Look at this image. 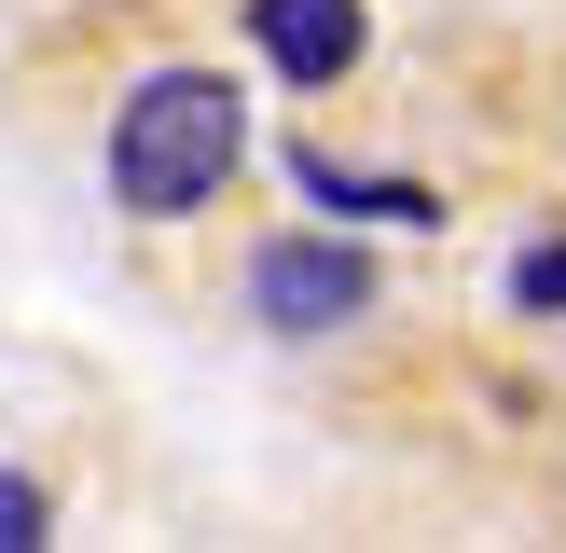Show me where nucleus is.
<instances>
[{
	"mask_svg": "<svg viewBox=\"0 0 566 553\" xmlns=\"http://www.w3.org/2000/svg\"><path fill=\"white\" fill-rule=\"evenodd\" d=\"M235 166H249V83H235V70L166 55V70H138L125 97H111L97 180H111L125 221H193V208H221Z\"/></svg>",
	"mask_w": 566,
	"mask_h": 553,
	"instance_id": "nucleus-1",
	"label": "nucleus"
},
{
	"mask_svg": "<svg viewBox=\"0 0 566 553\" xmlns=\"http://www.w3.org/2000/svg\"><path fill=\"white\" fill-rule=\"evenodd\" d=\"M249 319H263L276 346H318V332L374 319V249H359L346 221H304V236H263V249H249Z\"/></svg>",
	"mask_w": 566,
	"mask_h": 553,
	"instance_id": "nucleus-2",
	"label": "nucleus"
},
{
	"mask_svg": "<svg viewBox=\"0 0 566 553\" xmlns=\"http://www.w3.org/2000/svg\"><path fill=\"white\" fill-rule=\"evenodd\" d=\"M249 55H263L291 97H332V83L374 55V0H235Z\"/></svg>",
	"mask_w": 566,
	"mask_h": 553,
	"instance_id": "nucleus-3",
	"label": "nucleus"
},
{
	"mask_svg": "<svg viewBox=\"0 0 566 553\" xmlns=\"http://www.w3.org/2000/svg\"><path fill=\"white\" fill-rule=\"evenodd\" d=\"M291 194L332 221H442V180H401V166H332V138H291Z\"/></svg>",
	"mask_w": 566,
	"mask_h": 553,
	"instance_id": "nucleus-4",
	"label": "nucleus"
},
{
	"mask_svg": "<svg viewBox=\"0 0 566 553\" xmlns=\"http://www.w3.org/2000/svg\"><path fill=\"white\" fill-rule=\"evenodd\" d=\"M512 304H525V319H566V236H525L512 249Z\"/></svg>",
	"mask_w": 566,
	"mask_h": 553,
	"instance_id": "nucleus-5",
	"label": "nucleus"
},
{
	"mask_svg": "<svg viewBox=\"0 0 566 553\" xmlns=\"http://www.w3.org/2000/svg\"><path fill=\"white\" fill-rule=\"evenodd\" d=\"M28 540H55V498L28 470H0V553H28Z\"/></svg>",
	"mask_w": 566,
	"mask_h": 553,
	"instance_id": "nucleus-6",
	"label": "nucleus"
}]
</instances>
